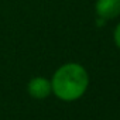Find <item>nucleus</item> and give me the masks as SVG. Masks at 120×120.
I'll use <instances>...</instances> for the list:
<instances>
[{"label":"nucleus","mask_w":120,"mask_h":120,"mask_svg":"<svg viewBox=\"0 0 120 120\" xmlns=\"http://www.w3.org/2000/svg\"><path fill=\"white\" fill-rule=\"evenodd\" d=\"M52 93L64 102H74L83 96L89 86L88 71L76 62H68L59 67L51 79Z\"/></svg>","instance_id":"1"},{"label":"nucleus","mask_w":120,"mask_h":120,"mask_svg":"<svg viewBox=\"0 0 120 120\" xmlns=\"http://www.w3.org/2000/svg\"><path fill=\"white\" fill-rule=\"evenodd\" d=\"M95 11L96 17L105 21L117 19L120 16V0H96Z\"/></svg>","instance_id":"2"},{"label":"nucleus","mask_w":120,"mask_h":120,"mask_svg":"<svg viewBox=\"0 0 120 120\" xmlns=\"http://www.w3.org/2000/svg\"><path fill=\"white\" fill-rule=\"evenodd\" d=\"M27 90H28L30 96L34 99H45L47 96H49L52 93L51 81H48L44 76H35L28 82Z\"/></svg>","instance_id":"3"},{"label":"nucleus","mask_w":120,"mask_h":120,"mask_svg":"<svg viewBox=\"0 0 120 120\" xmlns=\"http://www.w3.org/2000/svg\"><path fill=\"white\" fill-rule=\"evenodd\" d=\"M113 40H114V44L117 45V48L120 49V23L116 26L114 28V33H113Z\"/></svg>","instance_id":"4"}]
</instances>
